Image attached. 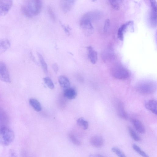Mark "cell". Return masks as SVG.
Wrapping results in <instances>:
<instances>
[{
    "instance_id": "e0dca14e",
    "label": "cell",
    "mask_w": 157,
    "mask_h": 157,
    "mask_svg": "<svg viewBox=\"0 0 157 157\" xmlns=\"http://www.w3.org/2000/svg\"><path fill=\"white\" fill-rule=\"evenodd\" d=\"M145 107L154 114H157V103L156 101L151 100L148 101L145 104Z\"/></svg>"
},
{
    "instance_id": "8992f818",
    "label": "cell",
    "mask_w": 157,
    "mask_h": 157,
    "mask_svg": "<svg viewBox=\"0 0 157 157\" xmlns=\"http://www.w3.org/2000/svg\"><path fill=\"white\" fill-rule=\"evenodd\" d=\"M0 80L7 83H10L11 82L7 67L5 63L2 61H0Z\"/></svg>"
},
{
    "instance_id": "e575fe53",
    "label": "cell",
    "mask_w": 157,
    "mask_h": 157,
    "mask_svg": "<svg viewBox=\"0 0 157 157\" xmlns=\"http://www.w3.org/2000/svg\"><path fill=\"white\" fill-rule=\"evenodd\" d=\"M97 157H105L101 154H98L97 155Z\"/></svg>"
},
{
    "instance_id": "83f0119b",
    "label": "cell",
    "mask_w": 157,
    "mask_h": 157,
    "mask_svg": "<svg viewBox=\"0 0 157 157\" xmlns=\"http://www.w3.org/2000/svg\"><path fill=\"white\" fill-rule=\"evenodd\" d=\"M111 150L119 157H127L123 152L117 147H114L112 148Z\"/></svg>"
},
{
    "instance_id": "30bf717a",
    "label": "cell",
    "mask_w": 157,
    "mask_h": 157,
    "mask_svg": "<svg viewBox=\"0 0 157 157\" xmlns=\"http://www.w3.org/2000/svg\"><path fill=\"white\" fill-rule=\"evenodd\" d=\"M101 15L100 12L98 11H91L85 13L81 19H87L92 22L99 19Z\"/></svg>"
},
{
    "instance_id": "9c48e42d",
    "label": "cell",
    "mask_w": 157,
    "mask_h": 157,
    "mask_svg": "<svg viewBox=\"0 0 157 157\" xmlns=\"http://www.w3.org/2000/svg\"><path fill=\"white\" fill-rule=\"evenodd\" d=\"M75 3V1L73 0L61 1L60 3V9L64 13L68 12L72 9Z\"/></svg>"
},
{
    "instance_id": "603a6c76",
    "label": "cell",
    "mask_w": 157,
    "mask_h": 157,
    "mask_svg": "<svg viewBox=\"0 0 157 157\" xmlns=\"http://www.w3.org/2000/svg\"><path fill=\"white\" fill-rule=\"evenodd\" d=\"M77 124L79 127L84 130H87L88 128V122L85 120L82 117H81L78 119Z\"/></svg>"
},
{
    "instance_id": "2e32d148",
    "label": "cell",
    "mask_w": 157,
    "mask_h": 157,
    "mask_svg": "<svg viewBox=\"0 0 157 157\" xmlns=\"http://www.w3.org/2000/svg\"><path fill=\"white\" fill-rule=\"evenodd\" d=\"M64 95L67 98L71 100L76 98L77 95V93L74 89L69 87L65 90Z\"/></svg>"
},
{
    "instance_id": "5b68a950",
    "label": "cell",
    "mask_w": 157,
    "mask_h": 157,
    "mask_svg": "<svg viewBox=\"0 0 157 157\" xmlns=\"http://www.w3.org/2000/svg\"><path fill=\"white\" fill-rule=\"evenodd\" d=\"M92 22L86 19H81L80 25L85 35L88 36L94 32V28Z\"/></svg>"
},
{
    "instance_id": "4fadbf2b",
    "label": "cell",
    "mask_w": 157,
    "mask_h": 157,
    "mask_svg": "<svg viewBox=\"0 0 157 157\" xmlns=\"http://www.w3.org/2000/svg\"><path fill=\"white\" fill-rule=\"evenodd\" d=\"M133 21H128L123 24L118 29V39L121 41L124 39V33L127 30L128 26L133 23Z\"/></svg>"
},
{
    "instance_id": "5bb4252c",
    "label": "cell",
    "mask_w": 157,
    "mask_h": 157,
    "mask_svg": "<svg viewBox=\"0 0 157 157\" xmlns=\"http://www.w3.org/2000/svg\"><path fill=\"white\" fill-rule=\"evenodd\" d=\"M10 41L8 39H0V55L6 52L10 47Z\"/></svg>"
},
{
    "instance_id": "3957f363",
    "label": "cell",
    "mask_w": 157,
    "mask_h": 157,
    "mask_svg": "<svg viewBox=\"0 0 157 157\" xmlns=\"http://www.w3.org/2000/svg\"><path fill=\"white\" fill-rule=\"evenodd\" d=\"M138 91L144 94H149L155 91L156 89V83L150 80H145L139 83L137 86Z\"/></svg>"
},
{
    "instance_id": "f1b7e54d",
    "label": "cell",
    "mask_w": 157,
    "mask_h": 157,
    "mask_svg": "<svg viewBox=\"0 0 157 157\" xmlns=\"http://www.w3.org/2000/svg\"><path fill=\"white\" fill-rule=\"evenodd\" d=\"M121 1H109V3L112 8L116 10H118L120 9L119 3Z\"/></svg>"
},
{
    "instance_id": "4316f807",
    "label": "cell",
    "mask_w": 157,
    "mask_h": 157,
    "mask_svg": "<svg viewBox=\"0 0 157 157\" xmlns=\"http://www.w3.org/2000/svg\"><path fill=\"white\" fill-rule=\"evenodd\" d=\"M69 137L72 142L75 145L80 146L81 145V142L73 134H70Z\"/></svg>"
},
{
    "instance_id": "836d02e7",
    "label": "cell",
    "mask_w": 157,
    "mask_h": 157,
    "mask_svg": "<svg viewBox=\"0 0 157 157\" xmlns=\"http://www.w3.org/2000/svg\"><path fill=\"white\" fill-rule=\"evenodd\" d=\"M9 157H17L16 153L13 150H11Z\"/></svg>"
},
{
    "instance_id": "d6986e66",
    "label": "cell",
    "mask_w": 157,
    "mask_h": 157,
    "mask_svg": "<svg viewBox=\"0 0 157 157\" xmlns=\"http://www.w3.org/2000/svg\"><path fill=\"white\" fill-rule=\"evenodd\" d=\"M117 110L118 115L120 117L124 119L128 118L127 114L125 110L121 103L120 102L118 103L117 106Z\"/></svg>"
},
{
    "instance_id": "7a4b0ae2",
    "label": "cell",
    "mask_w": 157,
    "mask_h": 157,
    "mask_svg": "<svg viewBox=\"0 0 157 157\" xmlns=\"http://www.w3.org/2000/svg\"><path fill=\"white\" fill-rule=\"evenodd\" d=\"M15 135L13 131L7 127L0 128V144L8 146L14 140Z\"/></svg>"
},
{
    "instance_id": "f546056e",
    "label": "cell",
    "mask_w": 157,
    "mask_h": 157,
    "mask_svg": "<svg viewBox=\"0 0 157 157\" xmlns=\"http://www.w3.org/2000/svg\"><path fill=\"white\" fill-rule=\"evenodd\" d=\"M47 11L51 19L53 21L55 22L56 21V17L55 14L51 7L50 6H49L48 7Z\"/></svg>"
},
{
    "instance_id": "ffe728a7",
    "label": "cell",
    "mask_w": 157,
    "mask_h": 157,
    "mask_svg": "<svg viewBox=\"0 0 157 157\" xmlns=\"http://www.w3.org/2000/svg\"><path fill=\"white\" fill-rule=\"evenodd\" d=\"M58 81L60 85L62 87L66 89L70 87V82L68 78L65 76H60L58 78Z\"/></svg>"
},
{
    "instance_id": "ba28073f",
    "label": "cell",
    "mask_w": 157,
    "mask_h": 157,
    "mask_svg": "<svg viewBox=\"0 0 157 157\" xmlns=\"http://www.w3.org/2000/svg\"><path fill=\"white\" fill-rule=\"evenodd\" d=\"M151 11L150 15V21L151 25L153 27L157 25V6L155 1H150Z\"/></svg>"
},
{
    "instance_id": "52a82bcc",
    "label": "cell",
    "mask_w": 157,
    "mask_h": 157,
    "mask_svg": "<svg viewBox=\"0 0 157 157\" xmlns=\"http://www.w3.org/2000/svg\"><path fill=\"white\" fill-rule=\"evenodd\" d=\"M13 4L12 1H0V16L7 15L12 8Z\"/></svg>"
},
{
    "instance_id": "9a60e30c",
    "label": "cell",
    "mask_w": 157,
    "mask_h": 157,
    "mask_svg": "<svg viewBox=\"0 0 157 157\" xmlns=\"http://www.w3.org/2000/svg\"><path fill=\"white\" fill-rule=\"evenodd\" d=\"M9 121L7 114L2 109H0V128L6 127Z\"/></svg>"
},
{
    "instance_id": "44dd1931",
    "label": "cell",
    "mask_w": 157,
    "mask_h": 157,
    "mask_svg": "<svg viewBox=\"0 0 157 157\" xmlns=\"http://www.w3.org/2000/svg\"><path fill=\"white\" fill-rule=\"evenodd\" d=\"M29 103L34 109L37 112H40L42 110V107L39 102L36 99L31 98L29 100Z\"/></svg>"
},
{
    "instance_id": "7c38bea8",
    "label": "cell",
    "mask_w": 157,
    "mask_h": 157,
    "mask_svg": "<svg viewBox=\"0 0 157 157\" xmlns=\"http://www.w3.org/2000/svg\"><path fill=\"white\" fill-rule=\"evenodd\" d=\"M87 49L88 52V57L90 61L92 64H95L98 60L97 52L91 46L87 47Z\"/></svg>"
},
{
    "instance_id": "6da1fadb",
    "label": "cell",
    "mask_w": 157,
    "mask_h": 157,
    "mask_svg": "<svg viewBox=\"0 0 157 157\" xmlns=\"http://www.w3.org/2000/svg\"><path fill=\"white\" fill-rule=\"evenodd\" d=\"M42 7L43 2L40 0H30L22 5L21 10L24 16L31 18L39 15L41 11Z\"/></svg>"
},
{
    "instance_id": "484cf974",
    "label": "cell",
    "mask_w": 157,
    "mask_h": 157,
    "mask_svg": "<svg viewBox=\"0 0 157 157\" xmlns=\"http://www.w3.org/2000/svg\"><path fill=\"white\" fill-rule=\"evenodd\" d=\"M44 81L48 86L51 89H53L54 88V84L51 79L49 77H46L43 78Z\"/></svg>"
},
{
    "instance_id": "1f68e13d",
    "label": "cell",
    "mask_w": 157,
    "mask_h": 157,
    "mask_svg": "<svg viewBox=\"0 0 157 157\" xmlns=\"http://www.w3.org/2000/svg\"><path fill=\"white\" fill-rule=\"evenodd\" d=\"M60 23L62 28L64 29V30L66 33L69 36L70 35V32L69 30V27H67L64 24H63V23L60 21Z\"/></svg>"
},
{
    "instance_id": "4dcf8cb0",
    "label": "cell",
    "mask_w": 157,
    "mask_h": 157,
    "mask_svg": "<svg viewBox=\"0 0 157 157\" xmlns=\"http://www.w3.org/2000/svg\"><path fill=\"white\" fill-rule=\"evenodd\" d=\"M110 25V21L109 19H106L105 22L104 28V32H106L109 29Z\"/></svg>"
},
{
    "instance_id": "277c9868",
    "label": "cell",
    "mask_w": 157,
    "mask_h": 157,
    "mask_svg": "<svg viewBox=\"0 0 157 157\" xmlns=\"http://www.w3.org/2000/svg\"><path fill=\"white\" fill-rule=\"evenodd\" d=\"M111 73L114 77L119 80L126 79L130 76L128 70L120 65L115 66L112 69Z\"/></svg>"
},
{
    "instance_id": "d4e9b609",
    "label": "cell",
    "mask_w": 157,
    "mask_h": 157,
    "mask_svg": "<svg viewBox=\"0 0 157 157\" xmlns=\"http://www.w3.org/2000/svg\"><path fill=\"white\" fill-rule=\"evenodd\" d=\"M133 149L143 157H149L141 148L135 144L133 145Z\"/></svg>"
},
{
    "instance_id": "d6a6232c",
    "label": "cell",
    "mask_w": 157,
    "mask_h": 157,
    "mask_svg": "<svg viewBox=\"0 0 157 157\" xmlns=\"http://www.w3.org/2000/svg\"><path fill=\"white\" fill-rule=\"evenodd\" d=\"M53 69L56 73H57L59 70V67L58 65L56 63H54L52 65Z\"/></svg>"
},
{
    "instance_id": "ac0fdd59",
    "label": "cell",
    "mask_w": 157,
    "mask_h": 157,
    "mask_svg": "<svg viewBox=\"0 0 157 157\" xmlns=\"http://www.w3.org/2000/svg\"><path fill=\"white\" fill-rule=\"evenodd\" d=\"M132 122L136 130L140 133L143 134L145 132V129L143 125L139 120L134 119Z\"/></svg>"
},
{
    "instance_id": "8fae6325",
    "label": "cell",
    "mask_w": 157,
    "mask_h": 157,
    "mask_svg": "<svg viewBox=\"0 0 157 157\" xmlns=\"http://www.w3.org/2000/svg\"><path fill=\"white\" fill-rule=\"evenodd\" d=\"M90 142L92 146L96 148H100L103 145L104 141L102 137L100 136H95L92 137Z\"/></svg>"
},
{
    "instance_id": "cb8c5ba5",
    "label": "cell",
    "mask_w": 157,
    "mask_h": 157,
    "mask_svg": "<svg viewBox=\"0 0 157 157\" xmlns=\"http://www.w3.org/2000/svg\"><path fill=\"white\" fill-rule=\"evenodd\" d=\"M128 130L131 137L135 141L137 142L140 141L141 140L140 137L133 129L129 127Z\"/></svg>"
},
{
    "instance_id": "7402d4cb",
    "label": "cell",
    "mask_w": 157,
    "mask_h": 157,
    "mask_svg": "<svg viewBox=\"0 0 157 157\" xmlns=\"http://www.w3.org/2000/svg\"><path fill=\"white\" fill-rule=\"evenodd\" d=\"M39 62L45 73H48V66L43 56L39 53H37Z\"/></svg>"
}]
</instances>
